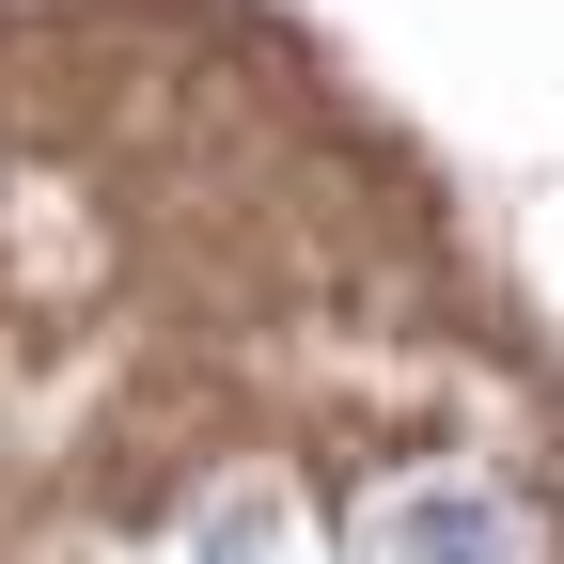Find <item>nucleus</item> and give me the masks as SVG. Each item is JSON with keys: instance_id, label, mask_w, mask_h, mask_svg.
Here are the masks:
<instances>
[{"instance_id": "1", "label": "nucleus", "mask_w": 564, "mask_h": 564, "mask_svg": "<svg viewBox=\"0 0 564 564\" xmlns=\"http://www.w3.org/2000/svg\"><path fill=\"white\" fill-rule=\"evenodd\" d=\"M361 564H533V518L502 502V486L440 470V486H392V502L361 518Z\"/></svg>"}, {"instance_id": "2", "label": "nucleus", "mask_w": 564, "mask_h": 564, "mask_svg": "<svg viewBox=\"0 0 564 564\" xmlns=\"http://www.w3.org/2000/svg\"><path fill=\"white\" fill-rule=\"evenodd\" d=\"M204 564H267V502H220V518H204Z\"/></svg>"}]
</instances>
